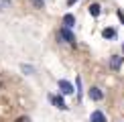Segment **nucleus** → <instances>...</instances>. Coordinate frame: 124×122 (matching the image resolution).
I'll list each match as a JSON object with an SVG mask.
<instances>
[{
  "label": "nucleus",
  "instance_id": "1",
  "mask_svg": "<svg viewBox=\"0 0 124 122\" xmlns=\"http://www.w3.org/2000/svg\"><path fill=\"white\" fill-rule=\"evenodd\" d=\"M59 90H61V94H67V96L73 94V85H71L67 79H59Z\"/></svg>",
  "mask_w": 124,
  "mask_h": 122
},
{
  "label": "nucleus",
  "instance_id": "2",
  "mask_svg": "<svg viewBox=\"0 0 124 122\" xmlns=\"http://www.w3.org/2000/svg\"><path fill=\"white\" fill-rule=\"evenodd\" d=\"M61 39H63V41H67V43H71V45H73L75 43V37H73V33H71V30L69 29H61Z\"/></svg>",
  "mask_w": 124,
  "mask_h": 122
},
{
  "label": "nucleus",
  "instance_id": "3",
  "mask_svg": "<svg viewBox=\"0 0 124 122\" xmlns=\"http://www.w3.org/2000/svg\"><path fill=\"white\" fill-rule=\"evenodd\" d=\"M49 102H53V104L57 106L59 110H65V108H67V106H65V102H63V98H61V96H51V94H49Z\"/></svg>",
  "mask_w": 124,
  "mask_h": 122
},
{
  "label": "nucleus",
  "instance_id": "4",
  "mask_svg": "<svg viewBox=\"0 0 124 122\" xmlns=\"http://www.w3.org/2000/svg\"><path fill=\"white\" fill-rule=\"evenodd\" d=\"M90 98L94 100V102H98V100L104 98V92H102L100 88H90Z\"/></svg>",
  "mask_w": 124,
  "mask_h": 122
},
{
  "label": "nucleus",
  "instance_id": "5",
  "mask_svg": "<svg viewBox=\"0 0 124 122\" xmlns=\"http://www.w3.org/2000/svg\"><path fill=\"white\" fill-rule=\"evenodd\" d=\"M90 120H92V122H106V116L102 114L100 110H96V112H92V116H90Z\"/></svg>",
  "mask_w": 124,
  "mask_h": 122
},
{
  "label": "nucleus",
  "instance_id": "6",
  "mask_svg": "<svg viewBox=\"0 0 124 122\" xmlns=\"http://www.w3.org/2000/svg\"><path fill=\"white\" fill-rule=\"evenodd\" d=\"M122 65V57L120 55H112V59H110V67L112 69H118Z\"/></svg>",
  "mask_w": 124,
  "mask_h": 122
},
{
  "label": "nucleus",
  "instance_id": "7",
  "mask_svg": "<svg viewBox=\"0 0 124 122\" xmlns=\"http://www.w3.org/2000/svg\"><path fill=\"white\" fill-rule=\"evenodd\" d=\"M63 23H65V29H71V27H73V23H75V16H73V14H65Z\"/></svg>",
  "mask_w": 124,
  "mask_h": 122
},
{
  "label": "nucleus",
  "instance_id": "8",
  "mask_svg": "<svg viewBox=\"0 0 124 122\" xmlns=\"http://www.w3.org/2000/svg\"><path fill=\"white\" fill-rule=\"evenodd\" d=\"M100 12H102V6H100V4H92V6H90V14H92V16H98Z\"/></svg>",
  "mask_w": 124,
  "mask_h": 122
},
{
  "label": "nucleus",
  "instance_id": "9",
  "mask_svg": "<svg viewBox=\"0 0 124 122\" xmlns=\"http://www.w3.org/2000/svg\"><path fill=\"white\" fill-rule=\"evenodd\" d=\"M104 39H114L116 37V29H104Z\"/></svg>",
  "mask_w": 124,
  "mask_h": 122
},
{
  "label": "nucleus",
  "instance_id": "10",
  "mask_svg": "<svg viewBox=\"0 0 124 122\" xmlns=\"http://www.w3.org/2000/svg\"><path fill=\"white\" fill-rule=\"evenodd\" d=\"M8 6H10V0H0V10H4Z\"/></svg>",
  "mask_w": 124,
  "mask_h": 122
},
{
  "label": "nucleus",
  "instance_id": "11",
  "mask_svg": "<svg viewBox=\"0 0 124 122\" xmlns=\"http://www.w3.org/2000/svg\"><path fill=\"white\" fill-rule=\"evenodd\" d=\"M16 122H31V118H29V116H20Z\"/></svg>",
  "mask_w": 124,
  "mask_h": 122
},
{
  "label": "nucleus",
  "instance_id": "12",
  "mask_svg": "<svg viewBox=\"0 0 124 122\" xmlns=\"http://www.w3.org/2000/svg\"><path fill=\"white\" fill-rule=\"evenodd\" d=\"M77 2V0H67V4H69V6H71V4H75Z\"/></svg>",
  "mask_w": 124,
  "mask_h": 122
},
{
  "label": "nucleus",
  "instance_id": "13",
  "mask_svg": "<svg viewBox=\"0 0 124 122\" xmlns=\"http://www.w3.org/2000/svg\"><path fill=\"white\" fill-rule=\"evenodd\" d=\"M118 16H120V20H122V23H124V14H122V12H118Z\"/></svg>",
  "mask_w": 124,
  "mask_h": 122
},
{
  "label": "nucleus",
  "instance_id": "14",
  "mask_svg": "<svg viewBox=\"0 0 124 122\" xmlns=\"http://www.w3.org/2000/svg\"><path fill=\"white\" fill-rule=\"evenodd\" d=\"M35 4H37V6H41V4H43V2H41V0H35Z\"/></svg>",
  "mask_w": 124,
  "mask_h": 122
},
{
  "label": "nucleus",
  "instance_id": "15",
  "mask_svg": "<svg viewBox=\"0 0 124 122\" xmlns=\"http://www.w3.org/2000/svg\"><path fill=\"white\" fill-rule=\"evenodd\" d=\"M122 49H124V45H122Z\"/></svg>",
  "mask_w": 124,
  "mask_h": 122
}]
</instances>
